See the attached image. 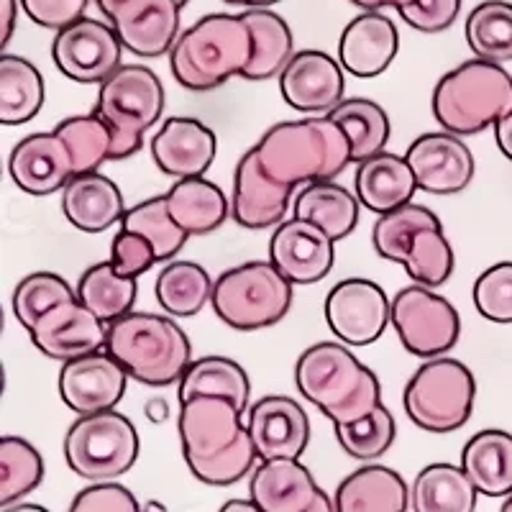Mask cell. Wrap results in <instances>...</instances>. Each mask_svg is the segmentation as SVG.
<instances>
[{
  "mask_svg": "<svg viewBox=\"0 0 512 512\" xmlns=\"http://www.w3.org/2000/svg\"><path fill=\"white\" fill-rule=\"evenodd\" d=\"M177 428L190 472L210 487L241 482L259 461L244 410L228 397L198 395L185 400Z\"/></svg>",
  "mask_w": 512,
  "mask_h": 512,
  "instance_id": "6da1fadb",
  "label": "cell"
},
{
  "mask_svg": "<svg viewBox=\"0 0 512 512\" xmlns=\"http://www.w3.org/2000/svg\"><path fill=\"white\" fill-rule=\"evenodd\" d=\"M272 180L290 190L333 182L351 164V141L331 116L277 123L251 146Z\"/></svg>",
  "mask_w": 512,
  "mask_h": 512,
  "instance_id": "7a4b0ae2",
  "label": "cell"
},
{
  "mask_svg": "<svg viewBox=\"0 0 512 512\" xmlns=\"http://www.w3.org/2000/svg\"><path fill=\"white\" fill-rule=\"evenodd\" d=\"M295 382L300 395L333 425L356 423L382 405L377 374L364 367L346 344L323 341L303 351L297 359Z\"/></svg>",
  "mask_w": 512,
  "mask_h": 512,
  "instance_id": "3957f363",
  "label": "cell"
},
{
  "mask_svg": "<svg viewBox=\"0 0 512 512\" xmlns=\"http://www.w3.org/2000/svg\"><path fill=\"white\" fill-rule=\"evenodd\" d=\"M251 54L254 41L241 13H210L182 31L169 52V67L185 90L210 93L244 75Z\"/></svg>",
  "mask_w": 512,
  "mask_h": 512,
  "instance_id": "277c9868",
  "label": "cell"
},
{
  "mask_svg": "<svg viewBox=\"0 0 512 512\" xmlns=\"http://www.w3.org/2000/svg\"><path fill=\"white\" fill-rule=\"evenodd\" d=\"M105 351L118 359L128 377L152 387L180 382L192 364L187 333L157 313H128L108 326Z\"/></svg>",
  "mask_w": 512,
  "mask_h": 512,
  "instance_id": "5b68a950",
  "label": "cell"
},
{
  "mask_svg": "<svg viewBox=\"0 0 512 512\" xmlns=\"http://www.w3.org/2000/svg\"><path fill=\"white\" fill-rule=\"evenodd\" d=\"M512 111V75L495 62L469 59L438 80L433 116L456 136L482 134Z\"/></svg>",
  "mask_w": 512,
  "mask_h": 512,
  "instance_id": "8992f818",
  "label": "cell"
},
{
  "mask_svg": "<svg viewBox=\"0 0 512 512\" xmlns=\"http://www.w3.org/2000/svg\"><path fill=\"white\" fill-rule=\"evenodd\" d=\"M167 105L164 85L144 64H121L100 85L95 111L113 131V157L139 154L144 134L159 123Z\"/></svg>",
  "mask_w": 512,
  "mask_h": 512,
  "instance_id": "52a82bcc",
  "label": "cell"
},
{
  "mask_svg": "<svg viewBox=\"0 0 512 512\" xmlns=\"http://www.w3.org/2000/svg\"><path fill=\"white\" fill-rule=\"evenodd\" d=\"M477 400V379L464 361L428 359L405 387V413L428 433H451L469 423Z\"/></svg>",
  "mask_w": 512,
  "mask_h": 512,
  "instance_id": "ba28073f",
  "label": "cell"
},
{
  "mask_svg": "<svg viewBox=\"0 0 512 512\" xmlns=\"http://www.w3.org/2000/svg\"><path fill=\"white\" fill-rule=\"evenodd\" d=\"M210 303L226 326L262 331L287 318L292 282L272 262H246L218 277Z\"/></svg>",
  "mask_w": 512,
  "mask_h": 512,
  "instance_id": "9c48e42d",
  "label": "cell"
},
{
  "mask_svg": "<svg viewBox=\"0 0 512 512\" xmlns=\"http://www.w3.org/2000/svg\"><path fill=\"white\" fill-rule=\"evenodd\" d=\"M139 433L123 413L80 415L64 436V461L85 482H113L139 459Z\"/></svg>",
  "mask_w": 512,
  "mask_h": 512,
  "instance_id": "30bf717a",
  "label": "cell"
},
{
  "mask_svg": "<svg viewBox=\"0 0 512 512\" xmlns=\"http://www.w3.org/2000/svg\"><path fill=\"white\" fill-rule=\"evenodd\" d=\"M392 326L405 351L418 359L446 356L461 336L459 310L423 285L402 287L392 297Z\"/></svg>",
  "mask_w": 512,
  "mask_h": 512,
  "instance_id": "8fae6325",
  "label": "cell"
},
{
  "mask_svg": "<svg viewBox=\"0 0 512 512\" xmlns=\"http://www.w3.org/2000/svg\"><path fill=\"white\" fill-rule=\"evenodd\" d=\"M52 59L64 77L82 85H103L123 64V44L111 24L82 18L57 31Z\"/></svg>",
  "mask_w": 512,
  "mask_h": 512,
  "instance_id": "7c38bea8",
  "label": "cell"
},
{
  "mask_svg": "<svg viewBox=\"0 0 512 512\" xmlns=\"http://www.w3.org/2000/svg\"><path fill=\"white\" fill-rule=\"evenodd\" d=\"M326 323L346 346H372L392 323V300L372 280L338 282L326 297Z\"/></svg>",
  "mask_w": 512,
  "mask_h": 512,
  "instance_id": "4fadbf2b",
  "label": "cell"
},
{
  "mask_svg": "<svg viewBox=\"0 0 512 512\" xmlns=\"http://www.w3.org/2000/svg\"><path fill=\"white\" fill-rule=\"evenodd\" d=\"M123 49L154 59L172 52L180 39L182 8L175 0H121L105 13Z\"/></svg>",
  "mask_w": 512,
  "mask_h": 512,
  "instance_id": "5bb4252c",
  "label": "cell"
},
{
  "mask_svg": "<svg viewBox=\"0 0 512 512\" xmlns=\"http://www.w3.org/2000/svg\"><path fill=\"white\" fill-rule=\"evenodd\" d=\"M128 372L108 351L80 356L62 364L59 372V395L77 415H95L113 410L126 395Z\"/></svg>",
  "mask_w": 512,
  "mask_h": 512,
  "instance_id": "9a60e30c",
  "label": "cell"
},
{
  "mask_svg": "<svg viewBox=\"0 0 512 512\" xmlns=\"http://www.w3.org/2000/svg\"><path fill=\"white\" fill-rule=\"evenodd\" d=\"M418 180V190L428 195H459L474 180V157L472 149L456 134L436 131L423 134L410 144L405 152Z\"/></svg>",
  "mask_w": 512,
  "mask_h": 512,
  "instance_id": "2e32d148",
  "label": "cell"
},
{
  "mask_svg": "<svg viewBox=\"0 0 512 512\" xmlns=\"http://www.w3.org/2000/svg\"><path fill=\"white\" fill-rule=\"evenodd\" d=\"M29 333L31 344L47 359L67 364L80 356L103 351L108 341V323H103L75 297L41 315Z\"/></svg>",
  "mask_w": 512,
  "mask_h": 512,
  "instance_id": "e0dca14e",
  "label": "cell"
},
{
  "mask_svg": "<svg viewBox=\"0 0 512 512\" xmlns=\"http://www.w3.org/2000/svg\"><path fill=\"white\" fill-rule=\"evenodd\" d=\"M341 62L320 49H303L280 75L282 98L297 113H328L344 103L346 77Z\"/></svg>",
  "mask_w": 512,
  "mask_h": 512,
  "instance_id": "ac0fdd59",
  "label": "cell"
},
{
  "mask_svg": "<svg viewBox=\"0 0 512 512\" xmlns=\"http://www.w3.org/2000/svg\"><path fill=\"white\" fill-rule=\"evenodd\" d=\"M259 461L300 459L310 443V418L303 405L285 395L256 400L246 415Z\"/></svg>",
  "mask_w": 512,
  "mask_h": 512,
  "instance_id": "d6986e66",
  "label": "cell"
},
{
  "mask_svg": "<svg viewBox=\"0 0 512 512\" xmlns=\"http://www.w3.org/2000/svg\"><path fill=\"white\" fill-rule=\"evenodd\" d=\"M336 241L326 231L300 218L280 223L269 241V262L285 274L292 285H315L333 269Z\"/></svg>",
  "mask_w": 512,
  "mask_h": 512,
  "instance_id": "ffe728a7",
  "label": "cell"
},
{
  "mask_svg": "<svg viewBox=\"0 0 512 512\" xmlns=\"http://www.w3.org/2000/svg\"><path fill=\"white\" fill-rule=\"evenodd\" d=\"M292 203H295V190L272 180L256 159L254 149H249L239 159V167L233 175V221L249 231H264V228L285 223Z\"/></svg>",
  "mask_w": 512,
  "mask_h": 512,
  "instance_id": "44dd1931",
  "label": "cell"
},
{
  "mask_svg": "<svg viewBox=\"0 0 512 512\" xmlns=\"http://www.w3.org/2000/svg\"><path fill=\"white\" fill-rule=\"evenodd\" d=\"M8 172L18 190L34 198H47L64 190L75 177V162L62 139L54 131L31 134L13 146Z\"/></svg>",
  "mask_w": 512,
  "mask_h": 512,
  "instance_id": "7402d4cb",
  "label": "cell"
},
{
  "mask_svg": "<svg viewBox=\"0 0 512 512\" xmlns=\"http://www.w3.org/2000/svg\"><path fill=\"white\" fill-rule=\"evenodd\" d=\"M216 134L198 118L172 116L152 139V157L175 180L203 177L216 159Z\"/></svg>",
  "mask_w": 512,
  "mask_h": 512,
  "instance_id": "603a6c76",
  "label": "cell"
},
{
  "mask_svg": "<svg viewBox=\"0 0 512 512\" xmlns=\"http://www.w3.org/2000/svg\"><path fill=\"white\" fill-rule=\"evenodd\" d=\"M400 34L390 16L364 11L356 16L338 41V62L349 75L369 80L382 75L397 57Z\"/></svg>",
  "mask_w": 512,
  "mask_h": 512,
  "instance_id": "cb8c5ba5",
  "label": "cell"
},
{
  "mask_svg": "<svg viewBox=\"0 0 512 512\" xmlns=\"http://www.w3.org/2000/svg\"><path fill=\"white\" fill-rule=\"evenodd\" d=\"M323 489L297 459L262 461L251 474L249 500L262 512H308Z\"/></svg>",
  "mask_w": 512,
  "mask_h": 512,
  "instance_id": "d4e9b609",
  "label": "cell"
},
{
  "mask_svg": "<svg viewBox=\"0 0 512 512\" xmlns=\"http://www.w3.org/2000/svg\"><path fill=\"white\" fill-rule=\"evenodd\" d=\"M62 213L82 233H103L123 221L126 203L116 182L98 169L67 182L62 190Z\"/></svg>",
  "mask_w": 512,
  "mask_h": 512,
  "instance_id": "484cf974",
  "label": "cell"
},
{
  "mask_svg": "<svg viewBox=\"0 0 512 512\" xmlns=\"http://www.w3.org/2000/svg\"><path fill=\"white\" fill-rule=\"evenodd\" d=\"M354 190L364 208L377 213V216H384V213H392L402 205L413 203L418 180H415V172L408 159L384 149V152L374 154L356 167Z\"/></svg>",
  "mask_w": 512,
  "mask_h": 512,
  "instance_id": "4316f807",
  "label": "cell"
},
{
  "mask_svg": "<svg viewBox=\"0 0 512 512\" xmlns=\"http://www.w3.org/2000/svg\"><path fill=\"white\" fill-rule=\"evenodd\" d=\"M336 512H408V482L382 464H367L338 484L333 497Z\"/></svg>",
  "mask_w": 512,
  "mask_h": 512,
  "instance_id": "83f0119b",
  "label": "cell"
},
{
  "mask_svg": "<svg viewBox=\"0 0 512 512\" xmlns=\"http://www.w3.org/2000/svg\"><path fill=\"white\" fill-rule=\"evenodd\" d=\"M461 469L472 479L479 495L510 497L512 495V433L500 428L479 431L466 441L461 451Z\"/></svg>",
  "mask_w": 512,
  "mask_h": 512,
  "instance_id": "f1b7e54d",
  "label": "cell"
},
{
  "mask_svg": "<svg viewBox=\"0 0 512 512\" xmlns=\"http://www.w3.org/2000/svg\"><path fill=\"white\" fill-rule=\"evenodd\" d=\"M359 208L361 203L356 192H349L336 182H315V185L300 187L292 203L295 218L318 226L333 241H341L354 233L359 223Z\"/></svg>",
  "mask_w": 512,
  "mask_h": 512,
  "instance_id": "f546056e",
  "label": "cell"
},
{
  "mask_svg": "<svg viewBox=\"0 0 512 512\" xmlns=\"http://www.w3.org/2000/svg\"><path fill=\"white\" fill-rule=\"evenodd\" d=\"M241 18L249 26L251 41H254V54L241 77L254 82L280 77L297 54L287 21L272 8H246L241 11Z\"/></svg>",
  "mask_w": 512,
  "mask_h": 512,
  "instance_id": "4dcf8cb0",
  "label": "cell"
},
{
  "mask_svg": "<svg viewBox=\"0 0 512 512\" xmlns=\"http://www.w3.org/2000/svg\"><path fill=\"white\" fill-rule=\"evenodd\" d=\"M169 213L190 236H208L231 216V203L216 182L205 177L177 180L167 192Z\"/></svg>",
  "mask_w": 512,
  "mask_h": 512,
  "instance_id": "1f68e13d",
  "label": "cell"
},
{
  "mask_svg": "<svg viewBox=\"0 0 512 512\" xmlns=\"http://www.w3.org/2000/svg\"><path fill=\"white\" fill-rule=\"evenodd\" d=\"M479 492L461 466L431 464L410 487L413 512H474Z\"/></svg>",
  "mask_w": 512,
  "mask_h": 512,
  "instance_id": "d6a6232c",
  "label": "cell"
},
{
  "mask_svg": "<svg viewBox=\"0 0 512 512\" xmlns=\"http://www.w3.org/2000/svg\"><path fill=\"white\" fill-rule=\"evenodd\" d=\"M177 395L180 402L190 400L198 395H213V397H228L236 402L246 413L251 397L249 374L241 367L239 361L228 359V356H203V359H192L187 372L182 374Z\"/></svg>",
  "mask_w": 512,
  "mask_h": 512,
  "instance_id": "836d02e7",
  "label": "cell"
},
{
  "mask_svg": "<svg viewBox=\"0 0 512 512\" xmlns=\"http://www.w3.org/2000/svg\"><path fill=\"white\" fill-rule=\"evenodd\" d=\"M44 77L34 64L16 54L0 57V123L21 126L44 108Z\"/></svg>",
  "mask_w": 512,
  "mask_h": 512,
  "instance_id": "e575fe53",
  "label": "cell"
},
{
  "mask_svg": "<svg viewBox=\"0 0 512 512\" xmlns=\"http://www.w3.org/2000/svg\"><path fill=\"white\" fill-rule=\"evenodd\" d=\"M136 292V277H123L111 262L93 264L77 282V300L108 326L123 315L134 313Z\"/></svg>",
  "mask_w": 512,
  "mask_h": 512,
  "instance_id": "d590c367",
  "label": "cell"
},
{
  "mask_svg": "<svg viewBox=\"0 0 512 512\" xmlns=\"http://www.w3.org/2000/svg\"><path fill=\"white\" fill-rule=\"evenodd\" d=\"M328 116L344 128V134L349 136L351 164L367 162L374 154L384 152V146L390 141V116L374 100L349 98L338 105V108H333Z\"/></svg>",
  "mask_w": 512,
  "mask_h": 512,
  "instance_id": "8d00e7d4",
  "label": "cell"
},
{
  "mask_svg": "<svg viewBox=\"0 0 512 512\" xmlns=\"http://www.w3.org/2000/svg\"><path fill=\"white\" fill-rule=\"evenodd\" d=\"M213 277L195 262H169L157 277V300L172 318H192L213 300Z\"/></svg>",
  "mask_w": 512,
  "mask_h": 512,
  "instance_id": "74e56055",
  "label": "cell"
},
{
  "mask_svg": "<svg viewBox=\"0 0 512 512\" xmlns=\"http://www.w3.org/2000/svg\"><path fill=\"white\" fill-rule=\"evenodd\" d=\"M466 44L484 62H512V3L484 0L466 18Z\"/></svg>",
  "mask_w": 512,
  "mask_h": 512,
  "instance_id": "f35d334b",
  "label": "cell"
},
{
  "mask_svg": "<svg viewBox=\"0 0 512 512\" xmlns=\"http://www.w3.org/2000/svg\"><path fill=\"white\" fill-rule=\"evenodd\" d=\"M121 228L144 236L154 246V251H157L159 262H172L185 249L187 239H190V233L169 213L167 195H154V198L126 210Z\"/></svg>",
  "mask_w": 512,
  "mask_h": 512,
  "instance_id": "ab89813d",
  "label": "cell"
},
{
  "mask_svg": "<svg viewBox=\"0 0 512 512\" xmlns=\"http://www.w3.org/2000/svg\"><path fill=\"white\" fill-rule=\"evenodd\" d=\"M44 482V459L26 438H0V507L18 505Z\"/></svg>",
  "mask_w": 512,
  "mask_h": 512,
  "instance_id": "60d3db41",
  "label": "cell"
},
{
  "mask_svg": "<svg viewBox=\"0 0 512 512\" xmlns=\"http://www.w3.org/2000/svg\"><path fill=\"white\" fill-rule=\"evenodd\" d=\"M54 134L67 144L75 162V175L98 172L113 157V131L98 113L70 116L57 123Z\"/></svg>",
  "mask_w": 512,
  "mask_h": 512,
  "instance_id": "b9f144b4",
  "label": "cell"
},
{
  "mask_svg": "<svg viewBox=\"0 0 512 512\" xmlns=\"http://www.w3.org/2000/svg\"><path fill=\"white\" fill-rule=\"evenodd\" d=\"M425 228H443L441 218L431 208L418 203H408L402 208L379 216L372 228V244L377 254L387 262L405 264L413 239Z\"/></svg>",
  "mask_w": 512,
  "mask_h": 512,
  "instance_id": "7bdbcfd3",
  "label": "cell"
},
{
  "mask_svg": "<svg viewBox=\"0 0 512 512\" xmlns=\"http://www.w3.org/2000/svg\"><path fill=\"white\" fill-rule=\"evenodd\" d=\"M456 256L451 249V241L446 239L443 228H425L413 239L405 259V272L415 285L423 287H441L443 282L454 274Z\"/></svg>",
  "mask_w": 512,
  "mask_h": 512,
  "instance_id": "ee69618b",
  "label": "cell"
},
{
  "mask_svg": "<svg viewBox=\"0 0 512 512\" xmlns=\"http://www.w3.org/2000/svg\"><path fill=\"white\" fill-rule=\"evenodd\" d=\"M77 292L67 285L64 277L54 272H34L26 274L24 280L18 282L16 290H13V313L16 320L26 331L36 326V320L44 313H49L52 308L62 303H70L75 300Z\"/></svg>",
  "mask_w": 512,
  "mask_h": 512,
  "instance_id": "f6af8a7d",
  "label": "cell"
},
{
  "mask_svg": "<svg viewBox=\"0 0 512 512\" xmlns=\"http://www.w3.org/2000/svg\"><path fill=\"white\" fill-rule=\"evenodd\" d=\"M397 436V425L392 413L379 405L367 418L349 425H336V438L346 454L356 461H377L392 448Z\"/></svg>",
  "mask_w": 512,
  "mask_h": 512,
  "instance_id": "bcb514c9",
  "label": "cell"
},
{
  "mask_svg": "<svg viewBox=\"0 0 512 512\" xmlns=\"http://www.w3.org/2000/svg\"><path fill=\"white\" fill-rule=\"evenodd\" d=\"M474 305L489 323H512V262L492 264L474 282Z\"/></svg>",
  "mask_w": 512,
  "mask_h": 512,
  "instance_id": "7dc6e473",
  "label": "cell"
},
{
  "mask_svg": "<svg viewBox=\"0 0 512 512\" xmlns=\"http://www.w3.org/2000/svg\"><path fill=\"white\" fill-rule=\"evenodd\" d=\"M70 512H141V502L123 484L100 482L77 492Z\"/></svg>",
  "mask_w": 512,
  "mask_h": 512,
  "instance_id": "c3c4849f",
  "label": "cell"
},
{
  "mask_svg": "<svg viewBox=\"0 0 512 512\" xmlns=\"http://www.w3.org/2000/svg\"><path fill=\"white\" fill-rule=\"evenodd\" d=\"M157 251L144 236L131 231H118L111 244V264L123 277H141L157 264Z\"/></svg>",
  "mask_w": 512,
  "mask_h": 512,
  "instance_id": "681fc988",
  "label": "cell"
},
{
  "mask_svg": "<svg viewBox=\"0 0 512 512\" xmlns=\"http://www.w3.org/2000/svg\"><path fill=\"white\" fill-rule=\"evenodd\" d=\"M88 6L90 0H21L26 16L49 31H62L82 21Z\"/></svg>",
  "mask_w": 512,
  "mask_h": 512,
  "instance_id": "f907efd6",
  "label": "cell"
},
{
  "mask_svg": "<svg viewBox=\"0 0 512 512\" xmlns=\"http://www.w3.org/2000/svg\"><path fill=\"white\" fill-rule=\"evenodd\" d=\"M461 11V0H415L413 6L397 11L410 29L420 34H441L454 24Z\"/></svg>",
  "mask_w": 512,
  "mask_h": 512,
  "instance_id": "816d5d0a",
  "label": "cell"
},
{
  "mask_svg": "<svg viewBox=\"0 0 512 512\" xmlns=\"http://www.w3.org/2000/svg\"><path fill=\"white\" fill-rule=\"evenodd\" d=\"M18 8H21V0H3V26H0V49L3 52L8 49L13 31H16Z\"/></svg>",
  "mask_w": 512,
  "mask_h": 512,
  "instance_id": "f5cc1de1",
  "label": "cell"
},
{
  "mask_svg": "<svg viewBox=\"0 0 512 512\" xmlns=\"http://www.w3.org/2000/svg\"><path fill=\"white\" fill-rule=\"evenodd\" d=\"M495 139L500 152L505 154V159L512 162V111L505 118H500V123L495 126Z\"/></svg>",
  "mask_w": 512,
  "mask_h": 512,
  "instance_id": "db71d44e",
  "label": "cell"
},
{
  "mask_svg": "<svg viewBox=\"0 0 512 512\" xmlns=\"http://www.w3.org/2000/svg\"><path fill=\"white\" fill-rule=\"evenodd\" d=\"M356 8L361 11H382V8H395V11H402V8L413 6L415 0H351Z\"/></svg>",
  "mask_w": 512,
  "mask_h": 512,
  "instance_id": "11a10c76",
  "label": "cell"
},
{
  "mask_svg": "<svg viewBox=\"0 0 512 512\" xmlns=\"http://www.w3.org/2000/svg\"><path fill=\"white\" fill-rule=\"evenodd\" d=\"M144 410H146V418L152 420V423H162V420L169 418V408L162 397H154V400L146 402Z\"/></svg>",
  "mask_w": 512,
  "mask_h": 512,
  "instance_id": "9f6ffc18",
  "label": "cell"
},
{
  "mask_svg": "<svg viewBox=\"0 0 512 512\" xmlns=\"http://www.w3.org/2000/svg\"><path fill=\"white\" fill-rule=\"evenodd\" d=\"M218 512H262L254 500H228Z\"/></svg>",
  "mask_w": 512,
  "mask_h": 512,
  "instance_id": "6f0895ef",
  "label": "cell"
},
{
  "mask_svg": "<svg viewBox=\"0 0 512 512\" xmlns=\"http://www.w3.org/2000/svg\"><path fill=\"white\" fill-rule=\"evenodd\" d=\"M223 3H231V6H244V8H272L282 0H223Z\"/></svg>",
  "mask_w": 512,
  "mask_h": 512,
  "instance_id": "680465c9",
  "label": "cell"
},
{
  "mask_svg": "<svg viewBox=\"0 0 512 512\" xmlns=\"http://www.w3.org/2000/svg\"><path fill=\"white\" fill-rule=\"evenodd\" d=\"M308 512H336V507H333V500L326 495V492H320V497L315 500V505L310 507Z\"/></svg>",
  "mask_w": 512,
  "mask_h": 512,
  "instance_id": "91938a15",
  "label": "cell"
},
{
  "mask_svg": "<svg viewBox=\"0 0 512 512\" xmlns=\"http://www.w3.org/2000/svg\"><path fill=\"white\" fill-rule=\"evenodd\" d=\"M3 512H49V510L41 505H31V502H18V505L6 507Z\"/></svg>",
  "mask_w": 512,
  "mask_h": 512,
  "instance_id": "94428289",
  "label": "cell"
},
{
  "mask_svg": "<svg viewBox=\"0 0 512 512\" xmlns=\"http://www.w3.org/2000/svg\"><path fill=\"white\" fill-rule=\"evenodd\" d=\"M141 512H167V507H164L162 502H157V500H149V502H144V505H141Z\"/></svg>",
  "mask_w": 512,
  "mask_h": 512,
  "instance_id": "6125c7cd",
  "label": "cell"
},
{
  "mask_svg": "<svg viewBox=\"0 0 512 512\" xmlns=\"http://www.w3.org/2000/svg\"><path fill=\"white\" fill-rule=\"evenodd\" d=\"M95 3H98V8H100V11H103V16H105V13L111 11V8L116 6V3H121V0H95Z\"/></svg>",
  "mask_w": 512,
  "mask_h": 512,
  "instance_id": "be15d7a7",
  "label": "cell"
},
{
  "mask_svg": "<svg viewBox=\"0 0 512 512\" xmlns=\"http://www.w3.org/2000/svg\"><path fill=\"white\" fill-rule=\"evenodd\" d=\"M500 512H512V495H510V497H505V502H502Z\"/></svg>",
  "mask_w": 512,
  "mask_h": 512,
  "instance_id": "e7e4bbea",
  "label": "cell"
},
{
  "mask_svg": "<svg viewBox=\"0 0 512 512\" xmlns=\"http://www.w3.org/2000/svg\"><path fill=\"white\" fill-rule=\"evenodd\" d=\"M175 3H177V6H180V8H185L187 3H190V0H175Z\"/></svg>",
  "mask_w": 512,
  "mask_h": 512,
  "instance_id": "03108f58",
  "label": "cell"
}]
</instances>
